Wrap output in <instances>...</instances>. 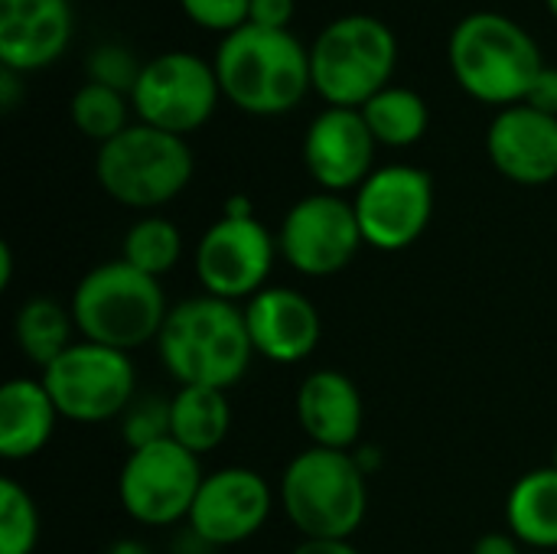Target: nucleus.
Returning a JSON list of instances; mask_svg holds the SVG:
<instances>
[{
  "instance_id": "e433bc0d",
  "label": "nucleus",
  "mask_w": 557,
  "mask_h": 554,
  "mask_svg": "<svg viewBox=\"0 0 557 554\" xmlns=\"http://www.w3.org/2000/svg\"><path fill=\"white\" fill-rule=\"evenodd\" d=\"M104 554H150V549L140 539H117V542L108 545Z\"/></svg>"
},
{
  "instance_id": "aec40b11",
  "label": "nucleus",
  "mask_w": 557,
  "mask_h": 554,
  "mask_svg": "<svg viewBox=\"0 0 557 554\" xmlns=\"http://www.w3.org/2000/svg\"><path fill=\"white\" fill-rule=\"evenodd\" d=\"M59 411L39 379H10L0 389V457H36L55 434Z\"/></svg>"
},
{
  "instance_id": "20e7f679",
  "label": "nucleus",
  "mask_w": 557,
  "mask_h": 554,
  "mask_svg": "<svg viewBox=\"0 0 557 554\" xmlns=\"http://www.w3.org/2000/svg\"><path fill=\"white\" fill-rule=\"evenodd\" d=\"M69 310L82 340L117 353L157 343L170 313L160 281L131 268L124 258L95 264L78 281Z\"/></svg>"
},
{
  "instance_id": "ddd939ff",
  "label": "nucleus",
  "mask_w": 557,
  "mask_h": 554,
  "mask_svg": "<svg viewBox=\"0 0 557 554\" xmlns=\"http://www.w3.org/2000/svg\"><path fill=\"white\" fill-rule=\"evenodd\" d=\"M277 255H281L277 238L261 225L258 216L251 219L222 216L215 225L202 232L193 268L209 297L238 304V300H251L258 291L268 287Z\"/></svg>"
},
{
  "instance_id": "2eb2a0df",
  "label": "nucleus",
  "mask_w": 557,
  "mask_h": 554,
  "mask_svg": "<svg viewBox=\"0 0 557 554\" xmlns=\"http://www.w3.org/2000/svg\"><path fill=\"white\" fill-rule=\"evenodd\" d=\"M375 147L379 144L359 108H326L304 134V163L323 193L343 196L375 173Z\"/></svg>"
},
{
  "instance_id": "1a4fd4ad",
  "label": "nucleus",
  "mask_w": 557,
  "mask_h": 554,
  "mask_svg": "<svg viewBox=\"0 0 557 554\" xmlns=\"http://www.w3.org/2000/svg\"><path fill=\"white\" fill-rule=\"evenodd\" d=\"M222 98L215 65L193 52H163L144 62L131 95V108L140 124L186 137L199 131Z\"/></svg>"
},
{
  "instance_id": "2f4dec72",
  "label": "nucleus",
  "mask_w": 557,
  "mask_h": 554,
  "mask_svg": "<svg viewBox=\"0 0 557 554\" xmlns=\"http://www.w3.org/2000/svg\"><path fill=\"white\" fill-rule=\"evenodd\" d=\"M290 20H294V0H251L248 23L268 29H287Z\"/></svg>"
},
{
  "instance_id": "4c0bfd02",
  "label": "nucleus",
  "mask_w": 557,
  "mask_h": 554,
  "mask_svg": "<svg viewBox=\"0 0 557 554\" xmlns=\"http://www.w3.org/2000/svg\"><path fill=\"white\" fill-rule=\"evenodd\" d=\"M10 278H13V251L3 242L0 245V287H10Z\"/></svg>"
},
{
  "instance_id": "72a5a7b5",
  "label": "nucleus",
  "mask_w": 557,
  "mask_h": 554,
  "mask_svg": "<svg viewBox=\"0 0 557 554\" xmlns=\"http://www.w3.org/2000/svg\"><path fill=\"white\" fill-rule=\"evenodd\" d=\"M23 98V82H20V72L16 69H0V108L3 114H10Z\"/></svg>"
},
{
  "instance_id": "ea45409f",
  "label": "nucleus",
  "mask_w": 557,
  "mask_h": 554,
  "mask_svg": "<svg viewBox=\"0 0 557 554\" xmlns=\"http://www.w3.org/2000/svg\"><path fill=\"white\" fill-rule=\"evenodd\" d=\"M552 467H555V470H557V447H555V460H552Z\"/></svg>"
},
{
  "instance_id": "bb28decb",
  "label": "nucleus",
  "mask_w": 557,
  "mask_h": 554,
  "mask_svg": "<svg viewBox=\"0 0 557 554\" xmlns=\"http://www.w3.org/2000/svg\"><path fill=\"white\" fill-rule=\"evenodd\" d=\"M39 542V509L26 487L0 480V554H33Z\"/></svg>"
},
{
  "instance_id": "4468645a",
  "label": "nucleus",
  "mask_w": 557,
  "mask_h": 554,
  "mask_svg": "<svg viewBox=\"0 0 557 554\" xmlns=\"http://www.w3.org/2000/svg\"><path fill=\"white\" fill-rule=\"evenodd\" d=\"M271 506L274 493L261 473L248 467H222L202 480L186 526L209 549H228L258 535L271 516Z\"/></svg>"
},
{
  "instance_id": "f8f14e48",
  "label": "nucleus",
  "mask_w": 557,
  "mask_h": 554,
  "mask_svg": "<svg viewBox=\"0 0 557 554\" xmlns=\"http://www.w3.org/2000/svg\"><path fill=\"white\" fill-rule=\"evenodd\" d=\"M352 206L366 245L379 251H405L431 225L434 180L428 170L411 163L379 167L356 189Z\"/></svg>"
},
{
  "instance_id": "39448f33",
  "label": "nucleus",
  "mask_w": 557,
  "mask_h": 554,
  "mask_svg": "<svg viewBox=\"0 0 557 554\" xmlns=\"http://www.w3.org/2000/svg\"><path fill=\"white\" fill-rule=\"evenodd\" d=\"M356 454L307 447L281 477V506L304 539H352L369 513V483Z\"/></svg>"
},
{
  "instance_id": "c756f323",
  "label": "nucleus",
  "mask_w": 557,
  "mask_h": 554,
  "mask_svg": "<svg viewBox=\"0 0 557 554\" xmlns=\"http://www.w3.org/2000/svg\"><path fill=\"white\" fill-rule=\"evenodd\" d=\"M183 13L212 33H235L248 23L251 16V0H180Z\"/></svg>"
},
{
  "instance_id": "423d86ee",
  "label": "nucleus",
  "mask_w": 557,
  "mask_h": 554,
  "mask_svg": "<svg viewBox=\"0 0 557 554\" xmlns=\"http://www.w3.org/2000/svg\"><path fill=\"white\" fill-rule=\"evenodd\" d=\"M398 39L392 26L369 13H349L323 26L310 46L313 91L326 108H362L392 85Z\"/></svg>"
},
{
  "instance_id": "b1692460",
  "label": "nucleus",
  "mask_w": 557,
  "mask_h": 554,
  "mask_svg": "<svg viewBox=\"0 0 557 554\" xmlns=\"http://www.w3.org/2000/svg\"><path fill=\"white\" fill-rule=\"evenodd\" d=\"M362 118L382 147H411L428 134L431 111L428 101L405 85H388L375 98H369L362 108Z\"/></svg>"
},
{
  "instance_id": "cd10ccee",
  "label": "nucleus",
  "mask_w": 557,
  "mask_h": 554,
  "mask_svg": "<svg viewBox=\"0 0 557 554\" xmlns=\"http://www.w3.org/2000/svg\"><path fill=\"white\" fill-rule=\"evenodd\" d=\"M121 438L127 451H140L157 441H166L170 438V398L137 395L131 408L121 415Z\"/></svg>"
},
{
  "instance_id": "393cba45",
  "label": "nucleus",
  "mask_w": 557,
  "mask_h": 554,
  "mask_svg": "<svg viewBox=\"0 0 557 554\" xmlns=\"http://www.w3.org/2000/svg\"><path fill=\"white\" fill-rule=\"evenodd\" d=\"M121 258L150 274V278H163L170 274L180 258H183V235L180 229L163 219V216H144L137 219L127 232H124V242H121Z\"/></svg>"
},
{
  "instance_id": "c85d7f7f",
  "label": "nucleus",
  "mask_w": 557,
  "mask_h": 554,
  "mask_svg": "<svg viewBox=\"0 0 557 554\" xmlns=\"http://www.w3.org/2000/svg\"><path fill=\"white\" fill-rule=\"evenodd\" d=\"M140 69H144V62H137V56L117 42H101L88 56V82L114 88L121 95H134Z\"/></svg>"
},
{
  "instance_id": "4be33fe9",
  "label": "nucleus",
  "mask_w": 557,
  "mask_h": 554,
  "mask_svg": "<svg viewBox=\"0 0 557 554\" xmlns=\"http://www.w3.org/2000/svg\"><path fill=\"white\" fill-rule=\"evenodd\" d=\"M509 532L535 552L557 549V470L542 467L525 473L506 500Z\"/></svg>"
},
{
  "instance_id": "7c9ffc66",
  "label": "nucleus",
  "mask_w": 557,
  "mask_h": 554,
  "mask_svg": "<svg viewBox=\"0 0 557 554\" xmlns=\"http://www.w3.org/2000/svg\"><path fill=\"white\" fill-rule=\"evenodd\" d=\"M522 104H529V108H535V111H542V114H552V118H557L555 65H545V69L535 75V82H532V88H529V95H525V101H522Z\"/></svg>"
},
{
  "instance_id": "a211bd4d",
  "label": "nucleus",
  "mask_w": 557,
  "mask_h": 554,
  "mask_svg": "<svg viewBox=\"0 0 557 554\" xmlns=\"http://www.w3.org/2000/svg\"><path fill=\"white\" fill-rule=\"evenodd\" d=\"M72 39L69 0H0V65L20 75L52 65Z\"/></svg>"
},
{
  "instance_id": "f257e3e1",
  "label": "nucleus",
  "mask_w": 557,
  "mask_h": 554,
  "mask_svg": "<svg viewBox=\"0 0 557 554\" xmlns=\"http://www.w3.org/2000/svg\"><path fill=\"white\" fill-rule=\"evenodd\" d=\"M157 353L176 385L222 392L238 385L255 359L245 310L209 294L170 307L157 336Z\"/></svg>"
},
{
  "instance_id": "9d476101",
  "label": "nucleus",
  "mask_w": 557,
  "mask_h": 554,
  "mask_svg": "<svg viewBox=\"0 0 557 554\" xmlns=\"http://www.w3.org/2000/svg\"><path fill=\"white\" fill-rule=\"evenodd\" d=\"M202 480L206 473L199 457L166 438L140 451H127L117 477V500L140 526H176L189 519Z\"/></svg>"
},
{
  "instance_id": "7ed1b4c3",
  "label": "nucleus",
  "mask_w": 557,
  "mask_h": 554,
  "mask_svg": "<svg viewBox=\"0 0 557 554\" xmlns=\"http://www.w3.org/2000/svg\"><path fill=\"white\" fill-rule=\"evenodd\" d=\"M447 56L457 85L470 98L496 108L522 104L535 75L545 69V59L529 29L493 10L463 16L450 33Z\"/></svg>"
},
{
  "instance_id": "c9c22d12",
  "label": "nucleus",
  "mask_w": 557,
  "mask_h": 554,
  "mask_svg": "<svg viewBox=\"0 0 557 554\" xmlns=\"http://www.w3.org/2000/svg\"><path fill=\"white\" fill-rule=\"evenodd\" d=\"M222 216H228V219H251L255 216V206H251L248 196H228Z\"/></svg>"
},
{
  "instance_id": "6ab92c4d",
  "label": "nucleus",
  "mask_w": 557,
  "mask_h": 554,
  "mask_svg": "<svg viewBox=\"0 0 557 554\" xmlns=\"http://www.w3.org/2000/svg\"><path fill=\"white\" fill-rule=\"evenodd\" d=\"M297 421L313 447L349 451L362 438L366 405L349 376L317 369L297 389Z\"/></svg>"
},
{
  "instance_id": "412c9836",
  "label": "nucleus",
  "mask_w": 557,
  "mask_h": 554,
  "mask_svg": "<svg viewBox=\"0 0 557 554\" xmlns=\"http://www.w3.org/2000/svg\"><path fill=\"white\" fill-rule=\"evenodd\" d=\"M232 431V402L222 389L180 385L170 398V441L196 457L212 454Z\"/></svg>"
},
{
  "instance_id": "58836bf2",
  "label": "nucleus",
  "mask_w": 557,
  "mask_h": 554,
  "mask_svg": "<svg viewBox=\"0 0 557 554\" xmlns=\"http://www.w3.org/2000/svg\"><path fill=\"white\" fill-rule=\"evenodd\" d=\"M545 3H548V10L555 13V20H557V0H545Z\"/></svg>"
},
{
  "instance_id": "473e14b6",
  "label": "nucleus",
  "mask_w": 557,
  "mask_h": 554,
  "mask_svg": "<svg viewBox=\"0 0 557 554\" xmlns=\"http://www.w3.org/2000/svg\"><path fill=\"white\" fill-rule=\"evenodd\" d=\"M525 545L512 535V532H486L480 535V542L473 545V554H525Z\"/></svg>"
},
{
  "instance_id": "dca6fc26",
  "label": "nucleus",
  "mask_w": 557,
  "mask_h": 554,
  "mask_svg": "<svg viewBox=\"0 0 557 554\" xmlns=\"http://www.w3.org/2000/svg\"><path fill=\"white\" fill-rule=\"evenodd\" d=\"M245 323L255 356L277 366L304 362L323 336L317 304L294 287H264L245 304Z\"/></svg>"
},
{
  "instance_id": "0eeeda50",
  "label": "nucleus",
  "mask_w": 557,
  "mask_h": 554,
  "mask_svg": "<svg viewBox=\"0 0 557 554\" xmlns=\"http://www.w3.org/2000/svg\"><path fill=\"white\" fill-rule=\"evenodd\" d=\"M193 167V150L183 137L137 121L98 147L95 180L127 209H160L189 186Z\"/></svg>"
},
{
  "instance_id": "9b49d317",
  "label": "nucleus",
  "mask_w": 557,
  "mask_h": 554,
  "mask_svg": "<svg viewBox=\"0 0 557 554\" xmlns=\"http://www.w3.org/2000/svg\"><path fill=\"white\" fill-rule=\"evenodd\" d=\"M366 245L356 206L339 193H313L294 202L281 222V258L307 278H333L352 264Z\"/></svg>"
},
{
  "instance_id": "a878e982",
  "label": "nucleus",
  "mask_w": 557,
  "mask_h": 554,
  "mask_svg": "<svg viewBox=\"0 0 557 554\" xmlns=\"http://www.w3.org/2000/svg\"><path fill=\"white\" fill-rule=\"evenodd\" d=\"M69 114H72V124L88 140H98V147L114 140L121 131L131 127V121H127V114H131L127 95H121L114 88H104V85H95V82H85L72 95Z\"/></svg>"
},
{
  "instance_id": "6e6552de",
  "label": "nucleus",
  "mask_w": 557,
  "mask_h": 554,
  "mask_svg": "<svg viewBox=\"0 0 557 554\" xmlns=\"http://www.w3.org/2000/svg\"><path fill=\"white\" fill-rule=\"evenodd\" d=\"M46 385L59 418L78 424H101L121 418L137 398V372L131 353H117L98 343H75L52 366L42 369Z\"/></svg>"
},
{
  "instance_id": "5701e85b",
  "label": "nucleus",
  "mask_w": 557,
  "mask_h": 554,
  "mask_svg": "<svg viewBox=\"0 0 557 554\" xmlns=\"http://www.w3.org/2000/svg\"><path fill=\"white\" fill-rule=\"evenodd\" d=\"M75 320L72 310L52 297H29L13 317L16 349L39 369L52 366L65 349L75 346Z\"/></svg>"
},
{
  "instance_id": "f03ea898",
  "label": "nucleus",
  "mask_w": 557,
  "mask_h": 554,
  "mask_svg": "<svg viewBox=\"0 0 557 554\" xmlns=\"http://www.w3.org/2000/svg\"><path fill=\"white\" fill-rule=\"evenodd\" d=\"M212 65L222 98L258 118L294 111L313 88L310 49L290 29L245 23L219 42Z\"/></svg>"
},
{
  "instance_id": "f3484780",
  "label": "nucleus",
  "mask_w": 557,
  "mask_h": 554,
  "mask_svg": "<svg viewBox=\"0 0 557 554\" xmlns=\"http://www.w3.org/2000/svg\"><path fill=\"white\" fill-rule=\"evenodd\" d=\"M490 163L519 186H545L557 180V118L529 104L496 114L486 131Z\"/></svg>"
},
{
  "instance_id": "a19ab883",
  "label": "nucleus",
  "mask_w": 557,
  "mask_h": 554,
  "mask_svg": "<svg viewBox=\"0 0 557 554\" xmlns=\"http://www.w3.org/2000/svg\"><path fill=\"white\" fill-rule=\"evenodd\" d=\"M532 554H548V552H532Z\"/></svg>"
},
{
  "instance_id": "f704fd0d",
  "label": "nucleus",
  "mask_w": 557,
  "mask_h": 554,
  "mask_svg": "<svg viewBox=\"0 0 557 554\" xmlns=\"http://www.w3.org/2000/svg\"><path fill=\"white\" fill-rule=\"evenodd\" d=\"M290 554H359L346 539H304Z\"/></svg>"
}]
</instances>
